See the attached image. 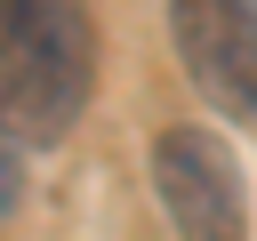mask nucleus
Returning <instances> with one entry per match:
<instances>
[{
  "mask_svg": "<svg viewBox=\"0 0 257 241\" xmlns=\"http://www.w3.org/2000/svg\"><path fill=\"white\" fill-rule=\"evenodd\" d=\"M96 80V32L64 0H0V112L24 145H56Z\"/></svg>",
  "mask_w": 257,
  "mask_h": 241,
  "instance_id": "f257e3e1",
  "label": "nucleus"
},
{
  "mask_svg": "<svg viewBox=\"0 0 257 241\" xmlns=\"http://www.w3.org/2000/svg\"><path fill=\"white\" fill-rule=\"evenodd\" d=\"M153 201L169 209L177 241H249V193H241V161L225 153V137L209 129H161L153 153Z\"/></svg>",
  "mask_w": 257,
  "mask_h": 241,
  "instance_id": "f03ea898",
  "label": "nucleus"
},
{
  "mask_svg": "<svg viewBox=\"0 0 257 241\" xmlns=\"http://www.w3.org/2000/svg\"><path fill=\"white\" fill-rule=\"evenodd\" d=\"M169 40H177L185 80H193L225 120L257 129V24H249V8L177 0V8H169Z\"/></svg>",
  "mask_w": 257,
  "mask_h": 241,
  "instance_id": "7ed1b4c3",
  "label": "nucleus"
},
{
  "mask_svg": "<svg viewBox=\"0 0 257 241\" xmlns=\"http://www.w3.org/2000/svg\"><path fill=\"white\" fill-rule=\"evenodd\" d=\"M16 193H24V137H16L8 112H0V217L16 209Z\"/></svg>",
  "mask_w": 257,
  "mask_h": 241,
  "instance_id": "20e7f679",
  "label": "nucleus"
},
{
  "mask_svg": "<svg viewBox=\"0 0 257 241\" xmlns=\"http://www.w3.org/2000/svg\"><path fill=\"white\" fill-rule=\"evenodd\" d=\"M249 24H257V0H249Z\"/></svg>",
  "mask_w": 257,
  "mask_h": 241,
  "instance_id": "39448f33",
  "label": "nucleus"
}]
</instances>
